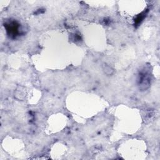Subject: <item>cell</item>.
I'll use <instances>...</instances> for the list:
<instances>
[{"mask_svg":"<svg viewBox=\"0 0 160 160\" xmlns=\"http://www.w3.org/2000/svg\"><path fill=\"white\" fill-rule=\"evenodd\" d=\"M138 81V84L141 89L145 90L149 88L151 80L149 78V75L148 74L147 72L142 71L140 72Z\"/></svg>","mask_w":160,"mask_h":160,"instance_id":"obj_1","label":"cell"},{"mask_svg":"<svg viewBox=\"0 0 160 160\" xmlns=\"http://www.w3.org/2000/svg\"><path fill=\"white\" fill-rule=\"evenodd\" d=\"M8 33L12 36H16L19 33V24L16 22H11L6 25Z\"/></svg>","mask_w":160,"mask_h":160,"instance_id":"obj_2","label":"cell"}]
</instances>
